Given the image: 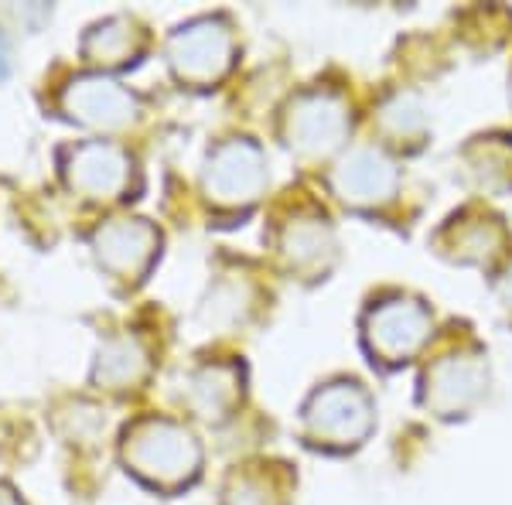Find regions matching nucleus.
I'll return each instance as SVG.
<instances>
[{"instance_id":"1a4fd4ad","label":"nucleus","mask_w":512,"mask_h":505,"mask_svg":"<svg viewBox=\"0 0 512 505\" xmlns=\"http://www.w3.org/2000/svg\"><path fill=\"white\" fill-rule=\"evenodd\" d=\"M427 335H431V314L410 297H390L366 314V342L373 355H383L386 362L414 355Z\"/></svg>"},{"instance_id":"ddd939ff","label":"nucleus","mask_w":512,"mask_h":505,"mask_svg":"<svg viewBox=\"0 0 512 505\" xmlns=\"http://www.w3.org/2000/svg\"><path fill=\"white\" fill-rule=\"evenodd\" d=\"M147 31L130 14H110V18L89 24V31L79 41L82 59L93 65V72H113L120 65H130L144 52Z\"/></svg>"},{"instance_id":"f03ea898","label":"nucleus","mask_w":512,"mask_h":505,"mask_svg":"<svg viewBox=\"0 0 512 505\" xmlns=\"http://www.w3.org/2000/svg\"><path fill=\"white\" fill-rule=\"evenodd\" d=\"M62 185L82 202L113 205L123 202L134 188L137 161L130 147L113 137H89L59 151Z\"/></svg>"},{"instance_id":"a211bd4d","label":"nucleus","mask_w":512,"mask_h":505,"mask_svg":"<svg viewBox=\"0 0 512 505\" xmlns=\"http://www.w3.org/2000/svg\"><path fill=\"white\" fill-rule=\"evenodd\" d=\"M59 427L65 430L69 441H93V437H99V430H103V417H99L96 407H86V403L76 400L72 410L59 417Z\"/></svg>"},{"instance_id":"4468645a","label":"nucleus","mask_w":512,"mask_h":505,"mask_svg":"<svg viewBox=\"0 0 512 505\" xmlns=\"http://www.w3.org/2000/svg\"><path fill=\"white\" fill-rule=\"evenodd\" d=\"M239 396H243V372H239V366H233V362H209V366H198L185 379L181 400L198 420L222 424L236 410Z\"/></svg>"},{"instance_id":"2eb2a0df","label":"nucleus","mask_w":512,"mask_h":505,"mask_svg":"<svg viewBox=\"0 0 512 505\" xmlns=\"http://www.w3.org/2000/svg\"><path fill=\"white\" fill-rule=\"evenodd\" d=\"M277 253L284 267L301 277H315L332 263L335 256V236L332 226L318 215H297L287 222L277 236Z\"/></svg>"},{"instance_id":"6e6552de","label":"nucleus","mask_w":512,"mask_h":505,"mask_svg":"<svg viewBox=\"0 0 512 505\" xmlns=\"http://www.w3.org/2000/svg\"><path fill=\"white\" fill-rule=\"evenodd\" d=\"M280 130L294 154L325 157L349 134V110L328 89H304L287 103Z\"/></svg>"},{"instance_id":"9b49d317","label":"nucleus","mask_w":512,"mask_h":505,"mask_svg":"<svg viewBox=\"0 0 512 505\" xmlns=\"http://www.w3.org/2000/svg\"><path fill=\"white\" fill-rule=\"evenodd\" d=\"M151 376V349L134 331H113L99 342L89 383L99 393H130L140 389Z\"/></svg>"},{"instance_id":"f3484780","label":"nucleus","mask_w":512,"mask_h":505,"mask_svg":"<svg viewBox=\"0 0 512 505\" xmlns=\"http://www.w3.org/2000/svg\"><path fill=\"white\" fill-rule=\"evenodd\" d=\"M253 301V291L246 280H219L216 287L209 291L202 304V318L209 325H236V321L246 318Z\"/></svg>"},{"instance_id":"39448f33","label":"nucleus","mask_w":512,"mask_h":505,"mask_svg":"<svg viewBox=\"0 0 512 505\" xmlns=\"http://www.w3.org/2000/svg\"><path fill=\"white\" fill-rule=\"evenodd\" d=\"M233 59L236 35L222 14H205L181 24L168 38V65L185 86H216L233 69Z\"/></svg>"},{"instance_id":"6ab92c4d","label":"nucleus","mask_w":512,"mask_h":505,"mask_svg":"<svg viewBox=\"0 0 512 505\" xmlns=\"http://www.w3.org/2000/svg\"><path fill=\"white\" fill-rule=\"evenodd\" d=\"M383 120L386 123H396V130H410V123H417L420 120V110L414 103H410V99H393L390 106H386V113H383Z\"/></svg>"},{"instance_id":"0eeeda50","label":"nucleus","mask_w":512,"mask_h":505,"mask_svg":"<svg viewBox=\"0 0 512 505\" xmlns=\"http://www.w3.org/2000/svg\"><path fill=\"white\" fill-rule=\"evenodd\" d=\"M89 250L96 256L99 270L110 273L123 287H134L158 260L161 229L140 215H110V219L96 222V229L89 233Z\"/></svg>"},{"instance_id":"dca6fc26","label":"nucleus","mask_w":512,"mask_h":505,"mask_svg":"<svg viewBox=\"0 0 512 505\" xmlns=\"http://www.w3.org/2000/svg\"><path fill=\"white\" fill-rule=\"evenodd\" d=\"M226 505H287V482L270 465L236 468L226 482Z\"/></svg>"},{"instance_id":"f257e3e1","label":"nucleus","mask_w":512,"mask_h":505,"mask_svg":"<svg viewBox=\"0 0 512 505\" xmlns=\"http://www.w3.org/2000/svg\"><path fill=\"white\" fill-rule=\"evenodd\" d=\"M120 461L144 485L175 492V488L195 482L198 468H202V444H198L195 430L181 420L147 413L123 427Z\"/></svg>"},{"instance_id":"aec40b11","label":"nucleus","mask_w":512,"mask_h":505,"mask_svg":"<svg viewBox=\"0 0 512 505\" xmlns=\"http://www.w3.org/2000/svg\"><path fill=\"white\" fill-rule=\"evenodd\" d=\"M7 72H11V41H7L4 28H0V82L7 79Z\"/></svg>"},{"instance_id":"20e7f679","label":"nucleus","mask_w":512,"mask_h":505,"mask_svg":"<svg viewBox=\"0 0 512 505\" xmlns=\"http://www.w3.org/2000/svg\"><path fill=\"white\" fill-rule=\"evenodd\" d=\"M270 168L263 147L250 137H226L202 164V192L219 209H246L267 192Z\"/></svg>"},{"instance_id":"4be33fe9","label":"nucleus","mask_w":512,"mask_h":505,"mask_svg":"<svg viewBox=\"0 0 512 505\" xmlns=\"http://www.w3.org/2000/svg\"><path fill=\"white\" fill-rule=\"evenodd\" d=\"M499 294H502V301H506L509 308H512V267L499 277Z\"/></svg>"},{"instance_id":"f8f14e48","label":"nucleus","mask_w":512,"mask_h":505,"mask_svg":"<svg viewBox=\"0 0 512 505\" xmlns=\"http://www.w3.org/2000/svg\"><path fill=\"white\" fill-rule=\"evenodd\" d=\"M424 403L437 413H458L482 396L485 389V366L482 355L475 352H451L437 359L424 379Z\"/></svg>"},{"instance_id":"412c9836","label":"nucleus","mask_w":512,"mask_h":505,"mask_svg":"<svg viewBox=\"0 0 512 505\" xmlns=\"http://www.w3.org/2000/svg\"><path fill=\"white\" fill-rule=\"evenodd\" d=\"M0 505H28L11 482H0Z\"/></svg>"},{"instance_id":"9d476101","label":"nucleus","mask_w":512,"mask_h":505,"mask_svg":"<svg viewBox=\"0 0 512 505\" xmlns=\"http://www.w3.org/2000/svg\"><path fill=\"white\" fill-rule=\"evenodd\" d=\"M332 188L342 202L369 209L396 192V164L376 147H355L332 168Z\"/></svg>"},{"instance_id":"7ed1b4c3","label":"nucleus","mask_w":512,"mask_h":505,"mask_svg":"<svg viewBox=\"0 0 512 505\" xmlns=\"http://www.w3.org/2000/svg\"><path fill=\"white\" fill-rule=\"evenodd\" d=\"M55 110L69 123L96 130L99 137L123 134L140 120L144 103L130 86L113 79L110 72H76L55 93Z\"/></svg>"},{"instance_id":"423d86ee","label":"nucleus","mask_w":512,"mask_h":505,"mask_svg":"<svg viewBox=\"0 0 512 505\" xmlns=\"http://www.w3.org/2000/svg\"><path fill=\"white\" fill-rule=\"evenodd\" d=\"M304 437L321 447H349L359 444L373 430L376 410L369 393L352 379H338L311 393L304 403Z\"/></svg>"}]
</instances>
